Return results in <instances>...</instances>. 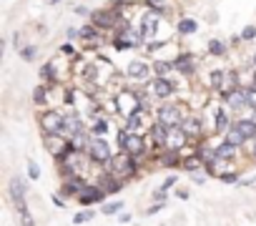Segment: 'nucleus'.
<instances>
[{
	"label": "nucleus",
	"instance_id": "nucleus-38",
	"mask_svg": "<svg viewBox=\"0 0 256 226\" xmlns=\"http://www.w3.org/2000/svg\"><path fill=\"white\" fill-rule=\"evenodd\" d=\"M81 35H83V38H96V28H93V25H86V28H81Z\"/></svg>",
	"mask_w": 256,
	"mask_h": 226
},
{
	"label": "nucleus",
	"instance_id": "nucleus-24",
	"mask_svg": "<svg viewBox=\"0 0 256 226\" xmlns=\"http://www.w3.org/2000/svg\"><path fill=\"white\" fill-rule=\"evenodd\" d=\"M236 83V75L234 73H226L224 75V83H221V88H224V93H231V86Z\"/></svg>",
	"mask_w": 256,
	"mask_h": 226
},
{
	"label": "nucleus",
	"instance_id": "nucleus-29",
	"mask_svg": "<svg viewBox=\"0 0 256 226\" xmlns=\"http://www.w3.org/2000/svg\"><path fill=\"white\" fill-rule=\"evenodd\" d=\"M28 176L30 178H41V169H38L35 161H28Z\"/></svg>",
	"mask_w": 256,
	"mask_h": 226
},
{
	"label": "nucleus",
	"instance_id": "nucleus-27",
	"mask_svg": "<svg viewBox=\"0 0 256 226\" xmlns=\"http://www.w3.org/2000/svg\"><path fill=\"white\" fill-rule=\"evenodd\" d=\"M141 111H136V113H131V116H128V131H136L138 126H141Z\"/></svg>",
	"mask_w": 256,
	"mask_h": 226
},
{
	"label": "nucleus",
	"instance_id": "nucleus-39",
	"mask_svg": "<svg viewBox=\"0 0 256 226\" xmlns=\"http://www.w3.org/2000/svg\"><path fill=\"white\" fill-rule=\"evenodd\" d=\"M105 128H108V123L101 118V121H96V128H93V131H96V133H105Z\"/></svg>",
	"mask_w": 256,
	"mask_h": 226
},
{
	"label": "nucleus",
	"instance_id": "nucleus-5",
	"mask_svg": "<svg viewBox=\"0 0 256 226\" xmlns=\"http://www.w3.org/2000/svg\"><path fill=\"white\" fill-rule=\"evenodd\" d=\"M158 121L166 123L168 128H171V126H178V123H181V111H178V106H161Z\"/></svg>",
	"mask_w": 256,
	"mask_h": 226
},
{
	"label": "nucleus",
	"instance_id": "nucleus-33",
	"mask_svg": "<svg viewBox=\"0 0 256 226\" xmlns=\"http://www.w3.org/2000/svg\"><path fill=\"white\" fill-rule=\"evenodd\" d=\"M121 206H123L121 201H113V204H105V206H103V214H116V211H121Z\"/></svg>",
	"mask_w": 256,
	"mask_h": 226
},
{
	"label": "nucleus",
	"instance_id": "nucleus-21",
	"mask_svg": "<svg viewBox=\"0 0 256 226\" xmlns=\"http://www.w3.org/2000/svg\"><path fill=\"white\" fill-rule=\"evenodd\" d=\"M181 128H184L189 136H196V133L201 131V121H199V118H191V121H186V123H181Z\"/></svg>",
	"mask_w": 256,
	"mask_h": 226
},
{
	"label": "nucleus",
	"instance_id": "nucleus-1",
	"mask_svg": "<svg viewBox=\"0 0 256 226\" xmlns=\"http://www.w3.org/2000/svg\"><path fill=\"white\" fill-rule=\"evenodd\" d=\"M41 128H43L46 133H51V136H58V133L65 128V116L51 111V113H46V116H41Z\"/></svg>",
	"mask_w": 256,
	"mask_h": 226
},
{
	"label": "nucleus",
	"instance_id": "nucleus-22",
	"mask_svg": "<svg viewBox=\"0 0 256 226\" xmlns=\"http://www.w3.org/2000/svg\"><path fill=\"white\" fill-rule=\"evenodd\" d=\"M93 23L108 28V25H113V18H111V13H96V15H93Z\"/></svg>",
	"mask_w": 256,
	"mask_h": 226
},
{
	"label": "nucleus",
	"instance_id": "nucleus-36",
	"mask_svg": "<svg viewBox=\"0 0 256 226\" xmlns=\"http://www.w3.org/2000/svg\"><path fill=\"white\" fill-rule=\"evenodd\" d=\"M33 98H35V103H43V101H46V88H43V86H41V88H35Z\"/></svg>",
	"mask_w": 256,
	"mask_h": 226
},
{
	"label": "nucleus",
	"instance_id": "nucleus-30",
	"mask_svg": "<svg viewBox=\"0 0 256 226\" xmlns=\"http://www.w3.org/2000/svg\"><path fill=\"white\" fill-rule=\"evenodd\" d=\"M241 38H244V41H254V38H256V28H254V25H246V28L241 30Z\"/></svg>",
	"mask_w": 256,
	"mask_h": 226
},
{
	"label": "nucleus",
	"instance_id": "nucleus-11",
	"mask_svg": "<svg viewBox=\"0 0 256 226\" xmlns=\"http://www.w3.org/2000/svg\"><path fill=\"white\" fill-rule=\"evenodd\" d=\"M10 196H13V201H15V204L25 199V183H23L18 176H15V178H10Z\"/></svg>",
	"mask_w": 256,
	"mask_h": 226
},
{
	"label": "nucleus",
	"instance_id": "nucleus-12",
	"mask_svg": "<svg viewBox=\"0 0 256 226\" xmlns=\"http://www.w3.org/2000/svg\"><path fill=\"white\" fill-rule=\"evenodd\" d=\"M171 91H173V86L163 78V75H158V78L154 81V93H156V96L166 98V96H171Z\"/></svg>",
	"mask_w": 256,
	"mask_h": 226
},
{
	"label": "nucleus",
	"instance_id": "nucleus-32",
	"mask_svg": "<svg viewBox=\"0 0 256 226\" xmlns=\"http://www.w3.org/2000/svg\"><path fill=\"white\" fill-rule=\"evenodd\" d=\"M246 103H249V106H251V108L256 111V86L246 91Z\"/></svg>",
	"mask_w": 256,
	"mask_h": 226
},
{
	"label": "nucleus",
	"instance_id": "nucleus-26",
	"mask_svg": "<svg viewBox=\"0 0 256 226\" xmlns=\"http://www.w3.org/2000/svg\"><path fill=\"white\" fill-rule=\"evenodd\" d=\"M226 126H229V116H226L224 111H218V116H216V128H218V131H224Z\"/></svg>",
	"mask_w": 256,
	"mask_h": 226
},
{
	"label": "nucleus",
	"instance_id": "nucleus-44",
	"mask_svg": "<svg viewBox=\"0 0 256 226\" xmlns=\"http://www.w3.org/2000/svg\"><path fill=\"white\" fill-rule=\"evenodd\" d=\"M48 3H51V5H55V3H58V0H48Z\"/></svg>",
	"mask_w": 256,
	"mask_h": 226
},
{
	"label": "nucleus",
	"instance_id": "nucleus-4",
	"mask_svg": "<svg viewBox=\"0 0 256 226\" xmlns=\"http://www.w3.org/2000/svg\"><path fill=\"white\" fill-rule=\"evenodd\" d=\"M103 199H105L103 188H96V186H83V188H78V201H81V204H96V201H103Z\"/></svg>",
	"mask_w": 256,
	"mask_h": 226
},
{
	"label": "nucleus",
	"instance_id": "nucleus-10",
	"mask_svg": "<svg viewBox=\"0 0 256 226\" xmlns=\"http://www.w3.org/2000/svg\"><path fill=\"white\" fill-rule=\"evenodd\" d=\"M128 75H131V78H136V81H146V78H149V65L141 63V60H133L128 65Z\"/></svg>",
	"mask_w": 256,
	"mask_h": 226
},
{
	"label": "nucleus",
	"instance_id": "nucleus-14",
	"mask_svg": "<svg viewBox=\"0 0 256 226\" xmlns=\"http://www.w3.org/2000/svg\"><path fill=\"white\" fill-rule=\"evenodd\" d=\"M236 128L246 136V138H254L256 136V121L254 118H244V121H236Z\"/></svg>",
	"mask_w": 256,
	"mask_h": 226
},
{
	"label": "nucleus",
	"instance_id": "nucleus-17",
	"mask_svg": "<svg viewBox=\"0 0 256 226\" xmlns=\"http://www.w3.org/2000/svg\"><path fill=\"white\" fill-rule=\"evenodd\" d=\"M234 154H236V146L229 143V141H226L224 146L216 148V159H218V161H221V159H234Z\"/></svg>",
	"mask_w": 256,
	"mask_h": 226
},
{
	"label": "nucleus",
	"instance_id": "nucleus-6",
	"mask_svg": "<svg viewBox=\"0 0 256 226\" xmlns=\"http://www.w3.org/2000/svg\"><path fill=\"white\" fill-rule=\"evenodd\" d=\"M156 25H158V13H146L141 20V41L143 38H151L156 33Z\"/></svg>",
	"mask_w": 256,
	"mask_h": 226
},
{
	"label": "nucleus",
	"instance_id": "nucleus-47",
	"mask_svg": "<svg viewBox=\"0 0 256 226\" xmlns=\"http://www.w3.org/2000/svg\"><path fill=\"white\" fill-rule=\"evenodd\" d=\"M254 63H256V56H254Z\"/></svg>",
	"mask_w": 256,
	"mask_h": 226
},
{
	"label": "nucleus",
	"instance_id": "nucleus-8",
	"mask_svg": "<svg viewBox=\"0 0 256 226\" xmlns=\"http://www.w3.org/2000/svg\"><path fill=\"white\" fill-rule=\"evenodd\" d=\"M118 106L128 113V116H131V113H136V111H141V101H138L133 93H123V96H118Z\"/></svg>",
	"mask_w": 256,
	"mask_h": 226
},
{
	"label": "nucleus",
	"instance_id": "nucleus-37",
	"mask_svg": "<svg viewBox=\"0 0 256 226\" xmlns=\"http://www.w3.org/2000/svg\"><path fill=\"white\" fill-rule=\"evenodd\" d=\"M168 68H171V65H168V63H163V60H158V63L154 65V70H156L158 75H163V73H168Z\"/></svg>",
	"mask_w": 256,
	"mask_h": 226
},
{
	"label": "nucleus",
	"instance_id": "nucleus-3",
	"mask_svg": "<svg viewBox=\"0 0 256 226\" xmlns=\"http://www.w3.org/2000/svg\"><path fill=\"white\" fill-rule=\"evenodd\" d=\"M88 154L93 161H101V164H108L111 161V151H108V143L103 138H93L91 146H88Z\"/></svg>",
	"mask_w": 256,
	"mask_h": 226
},
{
	"label": "nucleus",
	"instance_id": "nucleus-15",
	"mask_svg": "<svg viewBox=\"0 0 256 226\" xmlns=\"http://www.w3.org/2000/svg\"><path fill=\"white\" fill-rule=\"evenodd\" d=\"M15 206H18V214H20V224H23V226H35V221H33V214H30V209H28L25 199H23V201H18Z\"/></svg>",
	"mask_w": 256,
	"mask_h": 226
},
{
	"label": "nucleus",
	"instance_id": "nucleus-13",
	"mask_svg": "<svg viewBox=\"0 0 256 226\" xmlns=\"http://www.w3.org/2000/svg\"><path fill=\"white\" fill-rule=\"evenodd\" d=\"M224 98L229 101V106H231V108H241V106H249V103H246V91H241V93H239V91H231V93H226Z\"/></svg>",
	"mask_w": 256,
	"mask_h": 226
},
{
	"label": "nucleus",
	"instance_id": "nucleus-43",
	"mask_svg": "<svg viewBox=\"0 0 256 226\" xmlns=\"http://www.w3.org/2000/svg\"><path fill=\"white\" fill-rule=\"evenodd\" d=\"M149 3H151V5H156V8H158V5H161V3H163V0H149Z\"/></svg>",
	"mask_w": 256,
	"mask_h": 226
},
{
	"label": "nucleus",
	"instance_id": "nucleus-7",
	"mask_svg": "<svg viewBox=\"0 0 256 226\" xmlns=\"http://www.w3.org/2000/svg\"><path fill=\"white\" fill-rule=\"evenodd\" d=\"M131 159H133L131 154H128V156H118V159H111V164H113V169H116L121 176H133V173H136V166H133Z\"/></svg>",
	"mask_w": 256,
	"mask_h": 226
},
{
	"label": "nucleus",
	"instance_id": "nucleus-31",
	"mask_svg": "<svg viewBox=\"0 0 256 226\" xmlns=\"http://www.w3.org/2000/svg\"><path fill=\"white\" fill-rule=\"evenodd\" d=\"M201 161H204L201 156H191V159L184 161V169H196V166H201Z\"/></svg>",
	"mask_w": 256,
	"mask_h": 226
},
{
	"label": "nucleus",
	"instance_id": "nucleus-28",
	"mask_svg": "<svg viewBox=\"0 0 256 226\" xmlns=\"http://www.w3.org/2000/svg\"><path fill=\"white\" fill-rule=\"evenodd\" d=\"M208 51H211L213 56H221V53H224V43H221V41H211V43H208Z\"/></svg>",
	"mask_w": 256,
	"mask_h": 226
},
{
	"label": "nucleus",
	"instance_id": "nucleus-18",
	"mask_svg": "<svg viewBox=\"0 0 256 226\" xmlns=\"http://www.w3.org/2000/svg\"><path fill=\"white\" fill-rule=\"evenodd\" d=\"M178 30L184 33V35H191V33H196V30H199V23H196V20H191V18H184V20L178 23Z\"/></svg>",
	"mask_w": 256,
	"mask_h": 226
},
{
	"label": "nucleus",
	"instance_id": "nucleus-19",
	"mask_svg": "<svg viewBox=\"0 0 256 226\" xmlns=\"http://www.w3.org/2000/svg\"><path fill=\"white\" fill-rule=\"evenodd\" d=\"M65 128H68L70 136L81 133V118H78V116H65Z\"/></svg>",
	"mask_w": 256,
	"mask_h": 226
},
{
	"label": "nucleus",
	"instance_id": "nucleus-45",
	"mask_svg": "<svg viewBox=\"0 0 256 226\" xmlns=\"http://www.w3.org/2000/svg\"><path fill=\"white\" fill-rule=\"evenodd\" d=\"M254 159H256V148H254Z\"/></svg>",
	"mask_w": 256,
	"mask_h": 226
},
{
	"label": "nucleus",
	"instance_id": "nucleus-23",
	"mask_svg": "<svg viewBox=\"0 0 256 226\" xmlns=\"http://www.w3.org/2000/svg\"><path fill=\"white\" fill-rule=\"evenodd\" d=\"M173 65H176L178 70H184V73H191V70H194V65H191V60H189V56H181V58H178V60L173 63Z\"/></svg>",
	"mask_w": 256,
	"mask_h": 226
},
{
	"label": "nucleus",
	"instance_id": "nucleus-48",
	"mask_svg": "<svg viewBox=\"0 0 256 226\" xmlns=\"http://www.w3.org/2000/svg\"><path fill=\"white\" fill-rule=\"evenodd\" d=\"M254 121H256V116H254Z\"/></svg>",
	"mask_w": 256,
	"mask_h": 226
},
{
	"label": "nucleus",
	"instance_id": "nucleus-35",
	"mask_svg": "<svg viewBox=\"0 0 256 226\" xmlns=\"http://www.w3.org/2000/svg\"><path fill=\"white\" fill-rule=\"evenodd\" d=\"M20 56H23V60H33V58H35V48H33V46H28V48H23V51H20Z\"/></svg>",
	"mask_w": 256,
	"mask_h": 226
},
{
	"label": "nucleus",
	"instance_id": "nucleus-42",
	"mask_svg": "<svg viewBox=\"0 0 256 226\" xmlns=\"http://www.w3.org/2000/svg\"><path fill=\"white\" fill-rule=\"evenodd\" d=\"M173 183H176V176H168L166 183H163V188H168V186H173Z\"/></svg>",
	"mask_w": 256,
	"mask_h": 226
},
{
	"label": "nucleus",
	"instance_id": "nucleus-46",
	"mask_svg": "<svg viewBox=\"0 0 256 226\" xmlns=\"http://www.w3.org/2000/svg\"><path fill=\"white\" fill-rule=\"evenodd\" d=\"M254 86H256V78H254Z\"/></svg>",
	"mask_w": 256,
	"mask_h": 226
},
{
	"label": "nucleus",
	"instance_id": "nucleus-40",
	"mask_svg": "<svg viewBox=\"0 0 256 226\" xmlns=\"http://www.w3.org/2000/svg\"><path fill=\"white\" fill-rule=\"evenodd\" d=\"M154 199H156V201H166V188H163V186H161L158 191L154 194Z\"/></svg>",
	"mask_w": 256,
	"mask_h": 226
},
{
	"label": "nucleus",
	"instance_id": "nucleus-20",
	"mask_svg": "<svg viewBox=\"0 0 256 226\" xmlns=\"http://www.w3.org/2000/svg\"><path fill=\"white\" fill-rule=\"evenodd\" d=\"M226 141H229V143H234V146H241V143L246 141V136H244V133H241V131L234 126V128L226 133Z\"/></svg>",
	"mask_w": 256,
	"mask_h": 226
},
{
	"label": "nucleus",
	"instance_id": "nucleus-25",
	"mask_svg": "<svg viewBox=\"0 0 256 226\" xmlns=\"http://www.w3.org/2000/svg\"><path fill=\"white\" fill-rule=\"evenodd\" d=\"M96 214L93 211H81V214H76V216H73V224H86V221H91Z\"/></svg>",
	"mask_w": 256,
	"mask_h": 226
},
{
	"label": "nucleus",
	"instance_id": "nucleus-16",
	"mask_svg": "<svg viewBox=\"0 0 256 226\" xmlns=\"http://www.w3.org/2000/svg\"><path fill=\"white\" fill-rule=\"evenodd\" d=\"M151 136H154V141H156V143H166V141H168V126L158 121V123L154 126Z\"/></svg>",
	"mask_w": 256,
	"mask_h": 226
},
{
	"label": "nucleus",
	"instance_id": "nucleus-34",
	"mask_svg": "<svg viewBox=\"0 0 256 226\" xmlns=\"http://www.w3.org/2000/svg\"><path fill=\"white\" fill-rule=\"evenodd\" d=\"M224 75H226V73H218V70H216V73H211V83H213L216 88H221V83H224Z\"/></svg>",
	"mask_w": 256,
	"mask_h": 226
},
{
	"label": "nucleus",
	"instance_id": "nucleus-2",
	"mask_svg": "<svg viewBox=\"0 0 256 226\" xmlns=\"http://www.w3.org/2000/svg\"><path fill=\"white\" fill-rule=\"evenodd\" d=\"M118 143L126 154H131L133 159L143 154V138L136 136V133H118Z\"/></svg>",
	"mask_w": 256,
	"mask_h": 226
},
{
	"label": "nucleus",
	"instance_id": "nucleus-41",
	"mask_svg": "<svg viewBox=\"0 0 256 226\" xmlns=\"http://www.w3.org/2000/svg\"><path fill=\"white\" fill-rule=\"evenodd\" d=\"M221 181H224V183H236V173H224Z\"/></svg>",
	"mask_w": 256,
	"mask_h": 226
},
{
	"label": "nucleus",
	"instance_id": "nucleus-9",
	"mask_svg": "<svg viewBox=\"0 0 256 226\" xmlns=\"http://www.w3.org/2000/svg\"><path fill=\"white\" fill-rule=\"evenodd\" d=\"M186 136H189V133H186L184 128H173V131L168 133V141H166V146H168L171 151H178L181 146L186 143Z\"/></svg>",
	"mask_w": 256,
	"mask_h": 226
}]
</instances>
